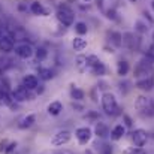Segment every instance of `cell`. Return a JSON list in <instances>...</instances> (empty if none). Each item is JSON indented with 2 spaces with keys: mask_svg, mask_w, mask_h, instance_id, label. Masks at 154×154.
<instances>
[{
  "mask_svg": "<svg viewBox=\"0 0 154 154\" xmlns=\"http://www.w3.org/2000/svg\"><path fill=\"white\" fill-rule=\"evenodd\" d=\"M100 102H102V108L105 111V114H108V115H117L118 114L120 108H118L117 99H115V96L112 93H108V91L103 93Z\"/></svg>",
  "mask_w": 154,
  "mask_h": 154,
  "instance_id": "6da1fadb",
  "label": "cell"
},
{
  "mask_svg": "<svg viewBox=\"0 0 154 154\" xmlns=\"http://www.w3.org/2000/svg\"><path fill=\"white\" fill-rule=\"evenodd\" d=\"M135 106L139 111V114H142L144 117H154V99L151 97L139 96L136 99Z\"/></svg>",
  "mask_w": 154,
  "mask_h": 154,
  "instance_id": "7a4b0ae2",
  "label": "cell"
},
{
  "mask_svg": "<svg viewBox=\"0 0 154 154\" xmlns=\"http://www.w3.org/2000/svg\"><path fill=\"white\" fill-rule=\"evenodd\" d=\"M55 17H57V20H58L63 26H70V24H73V20H75L73 11H72L67 5H60V6L57 8Z\"/></svg>",
  "mask_w": 154,
  "mask_h": 154,
  "instance_id": "3957f363",
  "label": "cell"
},
{
  "mask_svg": "<svg viewBox=\"0 0 154 154\" xmlns=\"http://www.w3.org/2000/svg\"><path fill=\"white\" fill-rule=\"evenodd\" d=\"M70 138H72V133L69 130H60V132H57L52 136L51 145H54V147H61V145L67 144L70 141Z\"/></svg>",
  "mask_w": 154,
  "mask_h": 154,
  "instance_id": "277c9868",
  "label": "cell"
},
{
  "mask_svg": "<svg viewBox=\"0 0 154 154\" xmlns=\"http://www.w3.org/2000/svg\"><path fill=\"white\" fill-rule=\"evenodd\" d=\"M12 97H14V100L24 102V100H32V97H33V96H32L30 90L21 84V85H18V87L14 90V93H12Z\"/></svg>",
  "mask_w": 154,
  "mask_h": 154,
  "instance_id": "5b68a950",
  "label": "cell"
},
{
  "mask_svg": "<svg viewBox=\"0 0 154 154\" xmlns=\"http://www.w3.org/2000/svg\"><path fill=\"white\" fill-rule=\"evenodd\" d=\"M148 141V133L144 129H136L132 132V142L135 144V147H144Z\"/></svg>",
  "mask_w": 154,
  "mask_h": 154,
  "instance_id": "8992f818",
  "label": "cell"
},
{
  "mask_svg": "<svg viewBox=\"0 0 154 154\" xmlns=\"http://www.w3.org/2000/svg\"><path fill=\"white\" fill-rule=\"evenodd\" d=\"M91 136H93V132L90 127H79L75 130V138L78 139V142L81 145H85L87 142H90Z\"/></svg>",
  "mask_w": 154,
  "mask_h": 154,
  "instance_id": "52a82bcc",
  "label": "cell"
},
{
  "mask_svg": "<svg viewBox=\"0 0 154 154\" xmlns=\"http://www.w3.org/2000/svg\"><path fill=\"white\" fill-rule=\"evenodd\" d=\"M15 54H17L20 58H30V57L35 54V50H33L32 45H29V44H21V45L15 47Z\"/></svg>",
  "mask_w": 154,
  "mask_h": 154,
  "instance_id": "ba28073f",
  "label": "cell"
},
{
  "mask_svg": "<svg viewBox=\"0 0 154 154\" xmlns=\"http://www.w3.org/2000/svg\"><path fill=\"white\" fill-rule=\"evenodd\" d=\"M136 88L144 90V91H150L154 88V78L153 76H147V78H139L136 81Z\"/></svg>",
  "mask_w": 154,
  "mask_h": 154,
  "instance_id": "9c48e42d",
  "label": "cell"
},
{
  "mask_svg": "<svg viewBox=\"0 0 154 154\" xmlns=\"http://www.w3.org/2000/svg\"><path fill=\"white\" fill-rule=\"evenodd\" d=\"M151 72V63H145V61H139L136 69H135V75L136 76H142V78H147L148 73Z\"/></svg>",
  "mask_w": 154,
  "mask_h": 154,
  "instance_id": "30bf717a",
  "label": "cell"
},
{
  "mask_svg": "<svg viewBox=\"0 0 154 154\" xmlns=\"http://www.w3.org/2000/svg\"><path fill=\"white\" fill-rule=\"evenodd\" d=\"M94 135H96L97 138H102V139L111 136L108 126H106L105 123H102V121H97V123H96V126H94Z\"/></svg>",
  "mask_w": 154,
  "mask_h": 154,
  "instance_id": "8fae6325",
  "label": "cell"
},
{
  "mask_svg": "<svg viewBox=\"0 0 154 154\" xmlns=\"http://www.w3.org/2000/svg\"><path fill=\"white\" fill-rule=\"evenodd\" d=\"M23 85L27 87L29 90H35V88H38V85H39V79H38L36 75H26V76L23 78Z\"/></svg>",
  "mask_w": 154,
  "mask_h": 154,
  "instance_id": "7c38bea8",
  "label": "cell"
},
{
  "mask_svg": "<svg viewBox=\"0 0 154 154\" xmlns=\"http://www.w3.org/2000/svg\"><path fill=\"white\" fill-rule=\"evenodd\" d=\"M12 50H14V39H12V36H2V39H0V51L11 52Z\"/></svg>",
  "mask_w": 154,
  "mask_h": 154,
  "instance_id": "4fadbf2b",
  "label": "cell"
},
{
  "mask_svg": "<svg viewBox=\"0 0 154 154\" xmlns=\"http://www.w3.org/2000/svg\"><path fill=\"white\" fill-rule=\"evenodd\" d=\"M124 135H126V126H123V124H117L111 130V139L112 141H120Z\"/></svg>",
  "mask_w": 154,
  "mask_h": 154,
  "instance_id": "5bb4252c",
  "label": "cell"
},
{
  "mask_svg": "<svg viewBox=\"0 0 154 154\" xmlns=\"http://www.w3.org/2000/svg\"><path fill=\"white\" fill-rule=\"evenodd\" d=\"M35 121H36V115L35 114H29V115H26L21 121H20V129H29V127H32L33 124H35Z\"/></svg>",
  "mask_w": 154,
  "mask_h": 154,
  "instance_id": "9a60e30c",
  "label": "cell"
},
{
  "mask_svg": "<svg viewBox=\"0 0 154 154\" xmlns=\"http://www.w3.org/2000/svg\"><path fill=\"white\" fill-rule=\"evenodd\" d=\"M135 35L133 33H124L123 35V45H126L129 50H135L136 44H135Z\"/></svg>",
  "mask_w": 154,
  "mask_h": 154,
  "instance_id": "2e32d148",
  "label": "cell"
},
{
  "mask_svg": "<svg viewBox=\"0 0 154 154\" xmlns=\"http://www.w3.org/2000/svg\"><path fill=\"white\" fill-rule=\"evenodd\" d=\"M72 47H73L75 51H84V50L87 48V41L82 39L81 36H76V38H73V41H72Z\"/></svg>",
  "mask_w": 154,
  "mask_h": 154,
  "instance_id": "e0dca14e",
  "label": "cell"
},
{
  "mask_svg": "<svg viewBox=\"0 0 154 154\" xmlns=\"http://www.w3.org/2000/svg\"><path fill=\"white\" fill-rule=\"evenodd\" d=\"M61 111H63V105H61V102H58V100H54V102H51L48 105V114L52 115V117L58 115Z\"/></svg>",
  "mask_w": 154,
  "mask_h": 154,
  "instance_id": "ac0fdd59",
  "label": "cell"
},
{
  "mask_svg": "<svg viewBox=\"0 0 154 154\" xmlns=\"http://www.w3.org/2000/svg\"><path fill=\"white\" fill-rule=\"evenodd\" d=\"M30 11L35 14V15H48V9H45L39 2H33L30 5Z\"/></svg>",
  "mask_w": 154,
  "mask_h": 154,
  "instance_id": "d6986e66",
  "label": "cell"
},
{
  "mask_svg": "<svg viewBox=\"0 0 154 154\" xmlns=\"http://www.w3.org/2000/svg\"><path fill=\"white\" fill-rule=\"evenodd\" d=\"M76 67L79 72H87L88 70V63H87V55H78L76 57Z\"/></svg>",
  "mask_w": 154,
  "mask_h": 154,
  "instance_id": "ffe728a7",
  "label": "cell"
},
{
  "mask_svg": "<svg viewBox=\"0 0 154 154\" xmlns=\"http://www.w3.org/2000/svg\"><path fill=\"white\" fill-rule=\"evenodd\" d=\"M129 69H130V66H129V63H127L126 60H120V61L117 63V73H118L120 76L127 75V73H129Z\"/></svg>",
  "mask_w": 154,
  "mask_h": 154,
  "instance_id": "44dd1931",
  "label": "cell"
},
{
  "mask_svg": "<svg viewBox=\"0 0 154 154\" xmlns=\"http://www.w3.org/2000/svg\"><path fill=\"white\" fill-rule=\"evenodd\" d=\"M12 96L8 93V91H5V90H0V106H11V103H12Z\"/></svg>",
  "mask_w": 154,
  "mask_h": 154,
  "instance_id": "7402d4cb",
  "label": "cell"
},
{
  "mask_svg": "<svg viewBox=\"0 0 154 154\" xmlns=\"http://www.w3.org/2000/svg\"><path fill=\"white\" fill-rule=\"evenodd\" d=\"M111 42L114 44V47L120 48L123 45V35L120 32H112L111 33Z\"/></svg>",
  "mask_w": 154,
  "mask_h": 154,
  "instance_id": "603a6c76",
  "label": "cell"
},
{
  "mask_svg": "<svg viewBox=\"0 0 154 154\" xmlns=\"http://www.w3.org/2000/svg\"><path fill=\"white\" fill-rule=\"evenodd\" d=\"M70 96H72V99H73L75 102H81V100H84V96H85V93H84L81 88H76V87H73V88L70 90Z\"/></svg>",
  "mask_w": 154,
  "mask_h": 154,
  "instance_id": "cb8c5ba5",
  "label": "cell"
},
{
  "mask_svg": "<svg viewBox=\"0 0 154 154\" xmlns=\"http://www.w3.org/2000/svg\"><path fill=\"white\" fill-rule=\"evenodd\" d=\"M39 78L44 79V81H50V79L54 78V72H52L51 69H44V67H41V69H39Z\"/></svg>",
  "mask_w": 154,
  "mask_h": 154,
  "instance_id": "d4e9b609",
  "label": "cell"
},
{
  "mask_svg": "<svg viewBox=\"0 0 154 154\" xmlns=\"http://www.w3.org/2000/svg\"><path fill=\"white\" fill-rule=\"evenodd\" d=\"M97 151H99V154H112L114 153V148H112L111 144L103 142V144H100V145L97 147Z\"/></svg>",
  "mask_w": 154,
  "mask_h": 154,
  "instance_id": "484cf974",
  "label": "cell"
},
{
  "mask_svg": "<svg viewBox=\"0 0 154 154\" xmlns=\"http://www.w3.org/2000/svg\"><path fill=\"white\" fill-rule=\"evenodd\" d=\"M90 70H91V73H93V75L102 76V75H105V72H106V67H105V64L100 61L99 64H96V66H94V67H91Z\"/></svg>",
  "mask_w": 154,
  "mask_h": 154,
  "instance_id": "4316f807",
  "label": "cell"
},
{
  "mask_svg": "<svg viewBox=\"0 0 154 154\" xmlns=\"http://www.w3.org/2000/svg\"><path fill=\"white\" fill-rule=\"evenodd\" d=\"M35 54H36V58H38L39 61H44V60L48 57V51H47V48H44V47H38Z\"/></svg>",
  "mask_w": 154,
  "mask_h": 154,
  "instance_id": "83f0119b",
  "label": "cell"
},
{
  "mask_svg": "<svg viewBox=\"0 0 154 154\" xmlns=\"http://www.w3.org/2000/svg\"><path fill=\"white\" fill-rule=\"evenodd\" d=\"M12 39H15V41H24V39H27V33L23 29H15V32L12 33Z\"/></svg>",
  "mask_w": 154,
  "mask_h": 154,
  "instance_id": "f1b7e54d",
  "label": "cell"
},
{
  "mask_svg": "<svg viewBox=\"0 0 154 154\" xmlns=\"http://www.w3.org/2000/svg\"><path fill=\"white\" fill-rule=\"evenodd\" d=\"M75 32H76L78 35H85V33L88 32V27H87V24H85V23L79 21V23H76V24H75Z\"/></svg>",
  "mask_w": 154,
  "mask_h": 154,
  "instance_id": "f546056e",
  "label": "cell"
},
{
  "mask_svg": "<svg viewBox=\"0 0 154 154\" xmlns=\"http://www.w3.org/2000/svg\"><path fill=\"white\" fill-rule=\"evenodd\" d=\"M87 63H88V70L91 69V67H94L96 64H99L100 63V58L97 57V55H87Z\"/></svg>",
  "mask_w": 154,
  "mask_h": 154,
  "instance_id": "4dcf8cb0",
  "label": "cell"
},
{
  "mask_svg": "<svg viewBox=\"0 0 154 154\" xmlns=\"http://www.w3.org/2000/svg\"><path fill=\"white\" fill-rule=\"evenodd\" d=\"M123 154H147V151H144L139 147H129L123 151Z\"/></svg>",
  "mask_w": 154,
  "mask_h": 154,
  "instance_id": "1f68e13d",
  "label": "cell"
},
{
  "mask_svg": "<svg viewBox=\"0 0 154 154\" xmlns=\"http://www.w3.org/2000/svg\"><path fill=\"white\" fill-rule=\"evenodd\" d=\"M105 14H106V18H109V20H117V18H118V17H117V12H115L114 9H108Z\"/></svg>",
  "mask_w": 154,
  "mask_h": 154,
  "instance_id": "d6a6232c",
  "label": "cell"
},
{
  "mask_svg": "<svg viewBox=\"0 0 154 154\" xmlns=\"http://www.w3.org/2000/svg\"><path fill=\"white\" fill-rule=\"evenodd\" d=\"M136 30L141 32V33H144V32H147V27H145L141 21H138V23H136Z\"/></svg>",
  "mask_w": 154,
  "mask_h": 154,
  "instance_id": "836d02e7",
  "label": "cell"
},
{
  "mask_svg": "<svg viewBox=\"0 0 154 154\" xmlns=\"http://www.w3.org/2000/svg\"><path fill=\"white\" fill-rule=\"evenodd\" d=\"M123 117H124L126 126H127V127H132V120H130V117H129V115H123Z\"/></svg>",
  "mask_w": 154,
  "mask_h": 154,
  "instance_id": "e575fe53",
  "label": "cell"
},
{
  "mask_svg": "<svg viewBox=\"0 0 154 154\" xmlns=\"http://www.w3.org/2000/svg\"><path fill=\"white\" fill-rule=\"evenodd\" d=\"M72 106H73V109H84L81 105H76V103H72Z\"/></svg>",
  "mask_w": 154,
  "mask_h": 154,
  "instance_id": "d590c367",
  "label": "cell"
},
{
  "mask_svg": "<svg viewBox=\"0 0 154 154\" xmlns=\"http://www.w3.org/2000/svg\"><path fill=\"white\" fill-rule=\"evenodd\" d=\"M96 3H97V8H100V9L103 8V2L102 0H96Z\"/></svg>",
  "mask_w": 154,
  "mask_h": 154,
  "instance_id": "8d00e7d4",
  "label": "cell"
},
{
  "mask_svg": "<svg viewBox=\"0 0 154 154\" xmlns=\"http://www.w3.org/2000/svg\"><path fill=\"white\" fill-rule=\"evenodd\" d=\"M151 8H153V9H154V0H153V2H151Z\"/></svg>",
  "mask_w": 154,
  "mask_h": 154,
  "instance_id": "74e56055",
  "label": "cell"
},
{
  "mask_svg": "<svg viewBox=\"0 0 154 154\" xmlns=\"http://www.w3.org/2000/svg\"><path fill=\"white\" fill-rule=\"evenodd\" d=\"M151 36H153V42H154V32H153V35H151Z\"/></svg>",
  "mask_w": 154,
  "mask_h": 154,
  "instance_id": "f35d334b",
  "label": "cell"
},
{
  "mask_svg": "<svg viewBox=\"0 0 154 154\" xmlns=\"http://www.w3.org/2000/svg\"><path fill=\"white\" fill-rule=\"evenodd\" d=\"M84 2H90V0H84Z\"/></svg>",
  "mask_w": 154,
  "mask_h": 154,
  "instance_id": "ab89813d",
  "label": "cell"
},
{
  "mask_svg": "<svg viewBox=\"0 0 154 154\" xmlns=\"http://www.w3.org/2000/svg\"><path fill=\"white\" fill-rule=\"evenodd\" d=\"M130 2H136V0H130Z\"/></svg>",
  "mask_w": 154,
  "mask_h": 154,
  "instance_id": "60d3db41",
  "label": "cell"
}]
</instances>
